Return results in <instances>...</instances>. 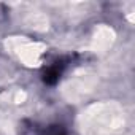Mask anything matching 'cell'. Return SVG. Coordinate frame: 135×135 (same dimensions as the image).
<instances>
[{"instance_id": "obj_1", "label": "cell", "mask_w": 135, "mask_h": 135, "mask_svg": "<svg viewBox=\"0 0 135 135\" xmlns=\"http://www.w3.org/2000/svg\"><path fill=\"white\" fill-rule=\"evenodd\" d=\"M43 135H67V133L62 126H49V127H46Z\"/></svg>"}, {"instance_id": "obj_2", "label": "cell", "mask_w": 135, "mask_h": 135, "mask_svg": "<svg viewBox=\"0 0 135 135\" xmlns=\"http://www.w3.org/2000/svg\"><path fill=\"white\" fill-rule=\"evenodd\" d=\"M5 18H7V8L0 3V22L2 21H5Z\"/></svg>"}]
</instances>
